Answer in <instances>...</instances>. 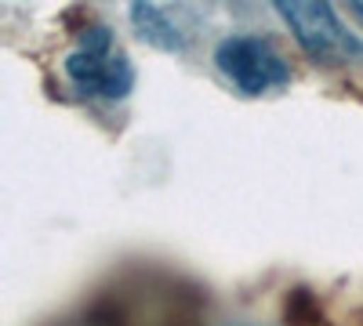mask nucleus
<instances>
[{"mask_svg":"<svg viewBox=\"0 0 363 326\" xmlns=\"http://www.w3.org/2000/svg\"><path fill=\"white\" fill-rule=\"evenodd\" d=\"M66 76L91 98H124L135 87L131 58L106 25H91L80 33L77 47L66 54Z\"/></svg>","mask_w":363,"mask_h":326,"instance_id":"1","label":"nucleus"},{"mask_svg":"<svg viewBox=\"0 0 363 326\" xmlns=\"http://www.w3.org/2000/svg\"><path fill=\"white\" fill-rule=\"evenodd\" d=\"M215 62L244 95L277 91V87H284L291 80L287 58L265 37H247V33L225 37L215 51Z\"/></svg>","mask_w":363,"mask_h":326,"instance_id":"2","label":"nucleus"},{"mask_svg":"<svg viewBox=\"0 0 363 326\" xmlns=\"http://www.w3.org/2000/svg\"><path fill=\"white\" fill-rule=\"evenodd\" d=\"M277 8L284 22L294 29L298 44L320 62L342 66V62H352V58H363V40L352 37L338 22L330 4H277Z\"/></svg>","mask_w":363,"mask_h":326,"instance_id":"3","label":"nucleus"},{"mask_svg":"<svg viewBox=\"0 0 363 326\" xmlns=\"http://www.w3.org/2000/svg\"><path fill=\"white\" fill-rule=\"evenodd\" d=\"M135 25L142 29V37H149L157 47L182 51L189 44V25L182 8H160V4H135L131 8Z\"/></svg>","mask_w":363,"mask_h":326,"instance_id":"4","label":"nucleus"},{"mask_svg":"<svg viewBox=\"0 0 363 326\" xmlns=\"http://www.w3.org/2000/svg\"><path fill=\"white\" fill-rule=\"evenodd\" d=\"M352 15H359V18H363V4H352Z\"/></svg>","mask_w":363,"mask_h":326,"instance_id":"5","label":"nucleus"}]
</instances>
